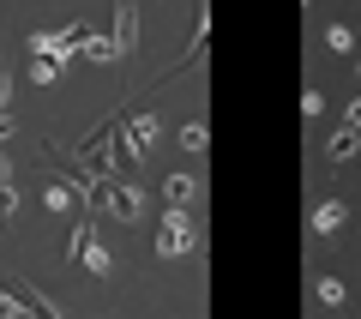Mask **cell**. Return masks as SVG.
<instances>
[{"label":"cell","mask_w":361,"mask_h":319,"mask_svg":"<svg viewBox=\"0 0 361 319\" xmlns=\"http://www.w3.org/2000/svg\"><path fill=\"white\" fill-rule=\"evenodd\" d=\"M97 199H103L121 223H145V193L133 187L127 175H103V193H97Z\"/></svg>","instance_id":"obj_1"},{"label":"cell","mask_w":361,"mask_h":319,"mask_svg":"<svg viewBox=\"0 0 361 319\" xmlns=\"http://www.w3.org/2000/svg\"><path fill=\"white\" fill-rule=\"evenodd\" d=\"M193 247H199V223L187 217V211H175V205H169L163 235H157V253H163V259H180V253H193Z\"/></svg>","instance_id":"obj_2"},{"label":"cell","mask_w":361,"mask_h":319,"mask_svg":"<svg viewBox=\"0 0 361 319\" xmlns=\"http://www.w3.org/2000/svg\"><path fill=\"white\" fill-rule=\"evenodd\" d=\"M115 61H133V49H139V0H115Z\"/></svg>","instance_id":"obj_3"},{"label":"cell","mask_w":361,"mask_h":319,"mask_svg":"<svg viewBox=\"0 0 361 319\" xmlns=\"http://www.w3.org/2000/svg\"><path fill=\"white\" fill-rule=\"evenodd\" d=\"M121 127H127L133 151H139V157H151V145H157V115H151V109H139V115H127Z\"/></svg>","instance_id":"obj_4"},{"label":"cell","mask_w":361,"mask_h":319,"mask_svg":"<svg viewBox=\"0 0 361 319\" xmlns=\"http://www.w3.org/2000/svg\"><path fill=\"white\" fill-rule=\"evenodd\" d=\"M343 223H349V205L343 199H325L319 211H313V229H319V235H337Z\"/></svg>","instance_id":"obj_5"},{"label":"cell","mask_w":361,"mask_h":319,"mask_svg":"<svg viewBox=\"0 0 361 319\" xmlns=\"http://www.w3.org/2000/svg\"><path fill=\"white\" fill-rule=\"evenodd\" d=\"M163 199L175 205V211H187V205L199 199V181H193V175H169V181H163Z\"/></svg>","instance_id":"obj_6"},{"label":"cell","mask_w":361,"mask_h":319,"mask_svg":"<svg viewBox=\"0 0 361 319\" xmlns=\"http://www.w3.org/2000/svg\"><path fill=\"white\" fill-rule=\"evenodd\" d=\"M78 54H90V61H115V37H109V30H90V37L78 42Z\"/></svg>","instance_id":"obj_7"},{"label":"cell","mask_w":361,"mask_h":319,"mask_svg":"<svg viewBox=\"0 0 361 319\" xmlns=\"http://www.w3.org/2000/svg\"><path fill=\"white\" fill-rule=\"evenodd\" d=\"M78 259H85V271H97V277H103V271H115V259H109V247L97 241V235L85 241V253H78Z\"/></svg>","instance_id":"obj_8"},{"label":"cell","mask_w":361,"mask_h":319,"mask_svg":"<svg viewBox=\"0 0 361 319\" xmlns=\"http://www.w3.org/2000/svg\"><path fill=\"white\" fill-rule=\"evenodd\" d=\"M205 145H211L205 121H187V127H180V151H193V157H205Z\"/></svg>","instance_id":"obj_9"},{"label":"cell","mask_w":361,"mask_h":319,"mask_svg":"<svg viewBox=\"0 0 361 319\" xmlns=\"http://www.w3.org/2000/svg\"><path fill=\"white\" fill-rule=\"evenodd\" d=\"M73 199L78 193L66 187V181H49V187H42V205H49V211H73Z\"/></svg>","instance_id":"obj_10"},{"label":"cell","mask_w":361,"mask_h":319,"mask_svg":"<svg viewBox=\"0 0 361 319\" xmlns=\"http://www.w3.org/2000/svg\"><path fill=\"white\" fill-rule=\"evenodd\" d=\"M18 211V187H13V169H6V157H0V217H13Z\"/></svg>","instance_id":"obj_11"},{"label":"cell","mask_w":361,"mask_h":319,"mask_svg":"<svg viewBox=\"0 0 361 319\" xmlns=\"http://www.w3.org/2000/svg\"><path fill=\"white\" fill-rule=\"evenodd\" d=\"M355 151H361V133H355V127H343V133L331 139V157H337V163H349Z\"/></svg>","instance_id":"obj_12"},{"label":"cell","mask_w":361,"mask_h":319,"mask_svg":"<svg viewBox=\"0 0 361 319\" xmlns=\"http://www.w3.org/2000/svg\"><path fill=\"white\" fill-rule=\"evenodd\" d=\"M325 42H331L337 54H349V49H355V30H349V25H331V30H325Z\"/></svg>","instance_id":"obj_13"},{"label":"cell","mask_w":361,"mask_h":319,"mask_svg":"<svg viewBox=\"0 0 361 319\" xmlns=\"http://www.w3.org/2000/svg\"><path fill=\"white\" fill-rule=\"evenodd\" d=\"M319 301H325V307H343L349 295H343V283H337V277H319Z\"/></svg>","instance_id":"obj_14"},{"label":"cell","mask_w":361,"mask_h":319,"mask_svg":"<svg viewBox=\"0 0 361 319\" xmlns=\"http://www.w3.org/2000/svg\"><path fill=\"white\" fill-rule=\"evenodd\" d=\"M319 109H325V90H319V85H307V97H301V115L319 121Z\"/></svg>","instance_id":"obj_15"},{"label":"cell","mask_w":361,"mask_h":319,"mask_svg":"<svg viewBox=\"0 0 361 319\" xmlns=\"http://www.w3.org/2000/svg\"><path fill=\"white\" fill-rule=\"evenodd\" d=\"M13 85H18V78L0 66V115H13Z\"/></svg>","instance_id":"obj_16"},{"label":"cell","mask_w":361,"mask_h":319,"mask_svg":"<svg viewBox=\"0 0 361 319\" xmlns=\"http://www.w3.org/2000/svg\"><path fill=\"white\" fill-rule=\"evenodd\" d=\"M30 78H37V85H54V78H61V66H54V61H37V66H30Z\"/></svg>","instance_id":"obj_17"},{"label":"cell","mask_w":361,"mask_h":319,"mask_svg":"<svg viewBox=\"0 0 361 319\" xmlns=\"http://www.w3.org/2000/svg\"><path fill=\"white\" fill-rule=\"evenodd\" d=\"M343 127H361V97H355V102L343 109Z\"/></svg>","instance_id":"obj_18"},{"label":"cell","mask_w":361,"mask_h":319,"mask_svg":"<svg viewBox=\"0 0 361 319\" xmlns=\"http://www.w3.org/2000/svg\"><path fill=\"white\" fill-rule=\"evenodd\" d=\"M0 139H13V115H0Z\"/></svg>","instance_id":"obj_19"},{"label":"cell","mask_w":361,"mask_h":319,"mask_svg":"<svg viewBox=\"0 0 361 319\" xmlns=\"http://www.w3.org/2000/svg\"><path fill=\"white\" fill-rule=\"evenodd\" d=\"M0 289H6V283H0Z\"/></svg>","instance_id":"obj_20"}]
</instances>
